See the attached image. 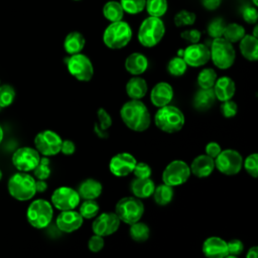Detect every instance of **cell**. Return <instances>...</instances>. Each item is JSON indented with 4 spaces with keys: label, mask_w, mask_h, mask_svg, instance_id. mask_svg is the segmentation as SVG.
Wrapping results in <instances>:
<instances>
[{
    "label": "cell",
    "mask_w": 258,
    "mask_h": 258,
    "mask_svg": "<svg viewBox=\"0 0 258 258\" xmlns=\"http://www.w3.org/2000/svg\"><path fill=\"white\" fill-rule=\"evenodd\" d=\"M120 116L124 124L132 131L143 132L151 123L150 113L143 102L131 99L120 110Z\"/></svg>",
    "instance_id": "cell-1"
},
{
    "label": "cell",
    "mask_w": 258,
    "mask_h": 258,
    "mask_svg": "<svg viewBox=\"0 0 258 258\" xmlns=\"http://www.w3.org/2000/svg\"><path fill=\"white\" fill-rule=\"evenodd\" d=\"M7 188L13 199L20 202L29 201L36 194L35 178L28 172H16L8 179Z\"/></svg>",
    "instance_id": "cell-2"
},
{
    "label": "cell",
    "mask_w": 258,
    "mask_h": 258,
    "mask_svg": "<svg viewBox=\"0 0 258 258\" xmlns=\"http://www.w3.org/2000/svg\"><path fill=\"white\" fill-rule=\"evenodd\" d=\"M154 123L165 133H176L184 125V115L180 109L172 105L160 107L154 116Z\"/></svg>",
    "instance_id": "cell-3"
},
{
    "label": "cell",
    "mask_w": 258,
    "mask_h": 258,
    "mask_svg": "<svg viewBox=\"0 0 258 258\" xmlns=\"http://www.w3.org/2000/svg\"><path fill=\"white\" fill-rule=\"evenodd\" d=\"M165 34V25L159 17L148 16L140 24L138 29V41L145 47L157 45Z\"/></svg>",
    "instance_id": "cell-4"
},
{
    "label": "cell",
    "mask_w": 258,
    "mask_h": 258,
    "mask_svg": "<svg viewBox=\"0 0 258 258\" xmlns=\"http://www.w3.org/2000/svg\"><path fill=\"white\" fill-rule=\"evenodd\" d=\"M132 38L131 26L123 20L110 22L103 32V42L111 49L125 47Z\"/></svg>",
    "instance_id": "cell-5"
},
{
    "label": "cell",
    "mask_w": 258,
    "mask_h": 258,
    "mask_svg": "<svg viewBox=\"0 0 258 258\" xmlns=\"http://www.w3.org/2000/svg\"><path fill=\"white\" fill-rule=\"evenodd\" d=\"M210 55L213 63L218 69L227 70L233 66L236 58V51L233 43L224 37H217L211 43Z\"/></svg>",
    "instance_id": "cell-6"
},
{
    "label": "cell",
    "mask_w": 258,
    "mask_h": 258,
    "mask_svg": "<svg viewBox=\"0 0 258 258\" xmlns=\"http://www.w3.org/2000/svg\"><path fill=\"white\" fill-rule=\"evenodd\" d=\"M52 217V205L43 199H37L31 202L26 211L27 221L35 229L46 228L50 224Z\"/></svg>",
    "instance_id": "cell-7"
},
{
    "label": "cell",
    "mask_w": 258,
    "mask_h": 258,
    "mask_svg": "<svg viewBox=\"0 0 258 258\" xmlns=\"http://www.w3.org/2000/svg\"><path fill=\"white\" fill-rule=\"evenodd\" d=\"M115 214L125 224L131 225L140 221L144 214V205L136 197H125L119 200L115 207Z\"/></svg>",
    "instance_id": "cell-8"
},
{
    "label": "cell",
    "mask_w": 258,
    "mask_h": 258,
    "mask_svg": "<svg viewBox=\"0 0 258 258\" xmlns=\"http://www.w3.org/2000/svg\"><path fill=\"white\" fill-rule=\"evenodd\" d=\"M69 73L78 81L89 82L94 75V68L91 59L79 52L64 58Z\"/></svg>",
    "instance_id": "cell-9"
},
{
    "label": "cell",
    "mask_w": 258,
    "mask_h": 258,
    "mask_svg": "<svg viewBox=\"0 0 258 258\" xmlns=\"http://www.w3.org/2000/svg\"><path fill=\"white\" fill-rule=\"evenodd\" d=\"M215 167L226 175H234L240 172L243 165L242 155L234 149H225L214 159Z\"/></svg>",
    "instance_id": "cell-10"
},
{
    "label": "cell",
    "mask_w": 258,
    "mask_h": 258,
    "mask_svg": "<svg viewBox=\"0 0 258 258\" xmlns=\"http://www.w3.org/2000/svg\"><path fill=\"white\" fill-rule=\"evenodd\" d=\"M62 139L52 130H43L34 137V146L39 154L43 156H53L59 153Z\"/></svg>",
    "instance_id": "cell-11"
},
{
    "label": "cell",
    "mask_w": 258,
    "mask_h": 258,
    "mask_svg": "<svg viewBox=\"0 0 258 258\" xmlns=\"http://www.w3.org/2000/svg\"><path fill=\"white\" fill-rule=\"evenodd\" d=\"M189 166L180 159L169 162L162 172L163 183L170 186H177L184 183L190 176Z\"/></svg>",
    "instance_id": "cell-12"
},
{
    "label": "cell",
    "mask_w": 258,
    "mask_h": 258,
    "mask_svg": "<svg viewBox=\"0 0 258 258\" xmlns=\"http://www.w3.org/2000/svg\"><path fill=\"white\" fill-rule=\"evenodd\" d=\"M40 160L39 152L32 147L23 146L16 149L12 155V163L16 169L23 172L32 171Z\"/></svg>",
    "instance_id": "cell-13"
},
{
    "label": "cell",
    "mask_w": 258,
    "mask_h": 258,
    "mask_svg": "<svg viewBox=\"0 0 258 258\" xmlns=\"http://www.w3.org/2000/svg\"><path fill=\"white\" fill-rule=\"evenodd\" d=\"M78 191L69 186H59L51 195V205L59 211L74 210L80 205Z\"/></svg>",
    "instance_id": "cell-14"
},
{
    "label": "cell",
    "mask_w": 258,
    "mask_h": 258,
    "mask_svg": "<svg viewBox=\"0 0 258 258\" xmlns=\"http://www.w3.org/2000/svg\"><path fill=\"white\" fill-rule=\"evenodd\" d=\"M181 57L184 59L187 66L199 68L206 64L211 59L210 48L200 42L190 43L183 49Z\"/></svg>",
    "instance_id": "cell-15"
},
{
    "label": "cell",
    "mask_w": 258,
    "mask_h": 258,
    "mask_svg": "<svg viewBox=\"0 0 258 258\" xmlns=\"http://www.w3.org/2000/svg\"><path fill=\"white\" fill-rule=\"evenodd\" d=\"M136 162V158L131 153L120 152L111 158L109 162V169L115 176H126L133 171Z\"/></svg>",
    "instance_id": "cell-16"
},
{
    "label": "cell",
    "mask_w": 258,
    "mask_h": 258,
    "mask_svg": "<svg viewBox=\"0 0 258 258\" xmlns=\"http://www.w3.org/2000/svg\"><path fill=\"white\" fill-rule=\"evenodd\" d=\"M120 222L115 213H103L94 220L92 230L94 234L107 237L114 234L119 229Z\"/></svg>",
    "instance_id": "cell-17"
},
{
    "label": "cell",
    "mask_w": 258,
    "mask_h": 258,
    "mask_svg": "<svg viewBox=\"0 0 258 258\" xmlns=\"http://www.w3.org/2000/svg\"><path fill=\"white\" fill-rule=\"evenodd\" d=\"M84 218L81 214L74 210L60 211L56 217V228L63 233H73L80 229L83 225Z\"/></svg>",
    "instance_id": "cell-18"
},
{
    "label": "cell",
    "mask_w": 258,
    "mask_h": 258,
    "mask_svg": "<svg viewBox=\"0 0 258 258\" xmlns=\"http://www.w3.org/2000/svg\"><path fill=\"white\" fill-rule=\"evenodd\" d=\"M202 251L209 258H224L228 255L227 242L220 237L207 238L202 246Z\"/></svg>",
    "instance_id": "cell-19"
},
{
    "label": "cell",
    "mask_w": 258,
    "mask_h": 258,
    "mask_svg": "<svg viewBox=\"0 0 258 258\" xmlns=\"http://www.w3.org/2000/svg\"><path fill=\"white\" fill-rule=\"evenodd\" d=\"M173 98V89L172 87L165 82L157 83L150 92V101L157 107H163L171 102Z\"/></svg>",
    "instance_id": "cell-20"
},
{
    "label": "cell",
    "mask_w": 258,
    "mask_h": 258,
    "mask_svg": "<svg viewBox=\"0 0 258 258\" xmlns=\"http://www.w3.org/2000/svg\"><path fill=\"white\" fill-rule=\"evenodd\" d=\"M189 169L190 173H192L195 176L199 178L207 177L215 169L214 158L210 157L207 154H201L192 160Z\"/></svg>",
    "instance_id": "cell-21"
},
{
    "label": "cell",
    "mask_w": 258,
    "mask_h": 258,
    "mask_svg": "<svg viewBox=\"0 0 258 258\" xmlns=\"http://www.w3.org/2000/svg\"><path fill=\"white\" fill-rule=\"evenodd\" d=\"M213 91L215 93L216 99L221 102L230 100L234 97L236 92V85L235 82L229 77H221L216 80Z\"/></svg>",
    "instance_id": "cell-22"
},
{
    "label": "cell",
    "mask_w": 258,
    "mask_h": 258,
    "mask_svg": "<svg viewBox=\"0 0 258 258\" xmlns=\"http://www.w3.org/2000/svg\"><path fill=\"white\" fill-rule=\"evenodd\" d=\"M148 68V59L141 52H133L125 59L126 71L133 76H140Z\"/></svg>",
    "instance_id": "cell-23"
},
{
    "label": "cell",
    "mask_w": 258,
    "mask_h": 258,
    "mask_svg": "<svg viewBox=\"0 0 258 258\" xmlns=\"http://www.w3.org/2000/svg\"><path fill=\"white\" fill-rule=\"evenodd\" d=\"M154 188V181L150 177H135L130 184L132 194L138 199H146L151 197Z\"/></svg>",
    "instance_id": "cell-24"
},
{
    "label": "cell",
    "mask_w": 258,
    "mask_h": 258,
    "mask_svg": "<svg viewBox=\"0 0 258 258\" xmlns=\"http://www.w3.org/2000/svg\"><path fill=\"white\" fill-rule=\"evenodd\" d=\"M102 190L103 186L99 180L94 178H87L80 183L77 191L80 198L84 200H96L101 196Z\"/></svg>",
    "instance_id": "cell-25"
},
{
    "label": "cell",
    "mask_w": 258,
    "mask_h": 258,
    "mask_svg": "<svg viewBox=\"0 0 258 258\" xmlns=\"http://www.w3.org/2000/svg\"><path fill=\"white\" fill-rule=\"evenodd\" d=\"M239 48L242 55L250 60L258 59V38L252 34H245L239 41Z\"/></svg>",
    "instance_id": "cell-26"
},
{
    "label": "cell",
    "mask_w": 258,
    "mask_h": 258,
    "mask_svg": "<svg viewBox=\"0 0 258 258\" xmlns=\"http://www.w3.org/2000/svg\"><path fill=\"white\" fill-rule=\"evenodd\" d=\"M147 83L144 79L140 78L139 76H134L131 78L125 87L126 94L130 99L134 100H141L147 93Z\"/></svg>",
    "instance_id": "cell-27"
},
{
    "label": "cell",
    "mask_w": 258,
    "mask_h": 258,
    "mask_svg": "<svg viewBox=\"0 0 258 258\" xmlns=\"http://www.w3.org/2000/svg\"><path fill=\"white\" fill-rule=\"evenodd\" d=\"M216 101V96L213 88L200 89L194 97V107L198 111H207L213 107Z\"/></svg>",
    "instance_id": "cell-28"
},
{
    "label": "cell",
    "mask_w": 258,
    "mask_h": 258,
    "mask_svg": "<svg viewBox=\"0 0 258 258\" xmlns=\"http://www.w3.org/2000/svg\"><path fill=\"white\" fill-rule=\"evenodd\" d=\"M86 44L84 35L79 31H71L67 34L63 40V48L67 53L76 54L83 50Z\"/></svg>",
    "instance_id": "cell-29"
},
{
    "label": "cell",
    "mask_w": 258,
    "mask_h": 258,
    "mask_svg": "<svg viewBox=\"0 0 258 258\" xmlns=\"http://www.w3.org/2000/svg\"><path fill=\"white\" fill-rule=\"evenodd\" d=\"M98 123L94 124L95 134L102 139L108 138V129L112 126V118L104 108H99L97 111Z\"/></svg>",
    "instance_id": "cell-30"
},
{
    "label": "cell",
    "mask_w": 258,
    "mask_h": 258,
    "mask_svg": "<svg viewBox=\"0 0 258 258\" xmlns=\"http://www.w3.org/2000/svg\"><path fill=\"white\" fill-rule=\"evenodd\" d=\"M103 16L109 21V22H115L122 20L124 16V10L120 4V2L115 0L107 1L103 8H102Z\"/></svg>",
    "instance_id": "cell-31"
},
{
    "label": "cell",
    "mask_w": 258,
    "mask_h": 258,
    "mask_svg": "<svg viewBox=\"0 0 258 258\" xmlns=\"http://www.w3.org/2000/svg\"><path fill=\"white\" fill-rule=\"evenodd\" d=\"M152 196L157 205L166 206L172 201L173 187L170 185H167L165 183L159 184V185L155 186Z\"/></svg>",
    "instance_id": "cell-32"
},
{
    "label": "cell",
    "mask_w": 258,
    "mask_h": 258,
    "mask_svg": "<svg viewBox=\"0 0 258 258\" xmlns=\"http://www.w3.org/2000/svg\"><path fill=\"white\" fill-rule=\"evenodd\" d=\"M129 235L132 240L138 243H142L148 240L150 235V230L145 223L137 221L130 225Z\"/></svg>",
    "instance_id": "cell-33"
},
{
    "label": "cell",
    "mask_w": 258,
    "mask_h": 258,
    "mask_svg": "<svg viewBox=\"0 0 258 258\" xmlns=\"http://www.w3.org/2000/svg\"><path fill=\"white\" fill-rule=\"evenodd\" d=\"M246 34L245 28L238 23H229L226 24L222 37L228 40L231 43L240 41V39Z\"/></svg>",
    "instance_id": "cell-34"
},
{
    "label": "cell",
    "mask_w": 258,
    "mask_h": 258,
    "mask_svg": "<svg viewBox=\"0 0 258 258\" xmlns=\"http://www.w3.org/2000/svg\"><path fill=\"white\" fill-rule=\"evenodd\" d=\"M145 9L149 16L160 18L166 13L168 9V3L167 0H146Z\"/></svg>",
    "instance_id": "cell-35"
},
{
    "label": "cell",
    "mask_w": 258,
    "mask_h": 258,
    "mask_svg": "<svg viewBox=\"0 0 258 258\" xmlns=\"http://www.w3.org/2000/svg\"><path fill=\"white\" fill-rule=\"evenodd\" d=\"M216 80H217V74H216L215 70H213L211 68L202 70L200 72V74L198 75V79H197L198 85L202 89L213 88Z\"/></svg>",
    "instance_id": "cell-36"
},
{
    "label": "cell",
    "mask_w": 258,
    "mask_h": 258,
    "mask_svg": "<svg viewBox=\"0 0 258 258\" xmlns=\"http://www.w3.org/2000/svg\"><path fill=\"white\" fill-rule=\"evenodd\" d=\"M167 72L169 75L173 76V77H180L182 76L186 69H187V64L185 63L184 59L181 56H174L172 57L168 63H167Z\"/></svg>",
    "instance_id": "cell-37"
},
{
    "label": "cell",
    "mask_w": 258,
    "mask_h": 258,
    "mask_svg": "<svg viewBox=\"0 0 258 258\" xmlns=\"http://www.w3.org/2000/svg\"><path fill=\"white\" fill-rule=\"evenodd\" d=\"M15 90L9 84L0 85V108L11 106L15 100Z\"/></svg>",
    "instance_id": "cell-38"
},
{
    "label": "cell",
    "mask_w": 258,
    "mask_h": 258,
    "mask_svg": "<svg viewBox=\"0 0 258 258\" xmlns=\"http://www.w3.org/2000/svg\"><path fill=\"white\" fill-rule=\"evenodd\" d=\"M196 19H197L196 13H194L189 10L182 9L174 15L173 22H174L175 26H177V27L190 26L196 22Z\"/></svg>",
    "instance_id": "cell-39"
},
{
    "label": "cell",
    "mask_w": 258,
    "mask_h": 258,
    "mask_svg": "<svg viewBox=\"0 0 258 258\" xmlns=\"http://www.w3.org/2000/svg\"><path fill=\"white\" fill-rule=\"evenodd\" d=\"M79 210V213L84 219H93L98 215L100 207L95 200H85Z\"/></svg>",
    "instance_id": "cell-40"
},
{
    "label": "cell",
    "mask_w": 258,
    "mask_h": 258,
    "mask_svg": "<svg viewBox=\"0 0 258 258\" xmlns=\"http://www.w3.org/2000/svg\"><path fill=\"white\" fill-rule=\"evenodd\" d=\"M124 12L130 15L141 13L145 9L146 0H120Z\"/></svg>",
    "instance_id": "cell-41"
},
{
    "label": "cell",
    "mask_w": 258,
    "mask_h": 258,
    "mask_svg": "<svg viewBox=\"0 0 258 258\" xmlns=\"http://www.w3.org/2000/svg\"><path fill=\"white\" fill-rule=\"evenodd\" d=\"M34 176L37 179H47L50 175V167H49V159L47 156L40 157L38 164L32 170Z\"/></svg>",
    "instance_id": "cell-42"
},
{
    "label": "cell",
    "mask_w": 258,
    "mask_h": 258,
    "mask_svg": "<svg viewBox=\"0 0 258 258\" xmlns=\"http://www.w3.org/2000/svg\"><path fill=\"white\" fill-rule=\"evenodd\" d=\"M226 23L224 21L223 18L218 17L213 19L207 26V32L208 34L213 37V38H217V37H222L224 29H225Z\"/></svg>",
    "instance_id": "cell-43"
},
{
    "label": "cell",
    "mask_w": 258,
    "mask_h": 258,
    "mask_svg": "<svg viewBox=\"0 0 258 258\" xmlns=\"http://www.w3.org/2000/svg\"><path fill=\"white\" fill-rule=\"evenodd\" d=\"M245 170L254 178L258 176V154L252 153L243 160Z\"/></svg>",
    "instance_id": "cell-44"
},
{
    "label": "cell",
    "mask_w": 258,
    "mask_h": 258,
    "mask_svg": "<svg viewBox=\"0 0 258 258\" xmlns=\"http://www.w3.org/2000/svg\"><path fill=\"white\" fill-rule=\"evenodd\" d=\"M220 109H221L222 115L225 118H232V117H234L237 114L238 106H237V104L234 101H232L230 99V100L222 102V105H221Z\"/></svg>",
    "instance_id": "cell-45"
},
{
    "label": "cell",
    "mask_w": 258,
    "mask_h": 258,
    "mask_svg": "<svg viewBox=\"0 0 258 258\" xmlns=\"http://www.w3.org/2000/svg\"><path fill=\"white\" fill-rule=\"evenodd\" d=\"M227 248H228V255L227 257H236L240 255L244 250V245L242 241L238 239H233L227 242Z\"/></svg>",
    "instance_id": "cell-46"
},
{
    "label": "cell",
    "mask_w": 258,
    "mask_h": 258,
    "mask_svg": "<svg viewBox=\"0 0 258 258\" xmlns=\"http://www.w3.org/2000/svg\"><path fill=\"white\" fill-rule=\"evenodd\" d=\"M242 17L249 24H256L258 14L256 6L247 5L242 9Z\"/></svg>",
    "instance_id": "cell-47"
},
{
    "label": "cell",
    "mask_w": 258,
    "mask_h": 258,
    "mask_svg": "<svg viewBox=\"0 0 258 258\" xmlns=\"http://www.w3.org/2000/svg\"><path fill=\"white\" fill-rule=\"evenodd\" d=\"M104 237L94 234L88 241V248L93 253H98L104 248Z\"/></svg>",
    "instance_id": "cell-48"
},
{
    "label": "cell",
    "mask_w": 258,
    "mask_h": 258,
    "mask_svg": "<svg viewBox=\"0 0 258 258\" xmlns=\"http://www.w3.org/2000/svg\"><path fill=\"white\" fill-rule=\"evenodd\" d=\"M135 177H150L151 175V167L145 162H136L134 169L132 171Z\"/></svg>",
    "instance_id": "cell-49"
},
{
    "label": "cell",
    "mask_w": 258,
    "mask_h": 258,
    "mask_svg": "<svg viewBox=\"0 0 258 258\" xmlns=\"http://www.w3.org/2000/svg\"><path fill=\"white\" fill-rule=\"evenodd\" d=\"M202 33L199 29H186L180 33V37L189 43H197L200 41Z\"/></svg>",
    "instance_id": "cell-50"
},
{
    "label": "cell",
    "mask_w": 258,
    "mask_h": 258,
    "mask_svg": "<svg viewBox=\"0 0 258 258\" xmlns=\"http://www.w3.org/2000/svg\"><path fill=\"white\" fill-rule=\"evenodd\" d=\"M221 146H220V144L219 143H217V142H214V141H212V142H209L207 145H206V148H205V151H206V154L207 155H209L210 157H212V158H216L217 157V155L221 152Z\"/></svg>",
    "instance_id": "cell-51"
},
{
    "label": "cell",
    "mask_w": 258,
    "mask_h": 258,
    "mask_svg": "<svg viewBox=\"0 0 258 258\" xmlns=\"http://www.w3.org/2000/svg\"><path fill=\"white\" fill-rule=\"evenodd\" d=\"M76 151V145L72 140H62L60 151L64 155H72Z\"/></svg>",
    "instance_id": "cell-52"
},
{
    "label": "cell",
    "mask_w": 258,
    "mask_h": 258,
    "mask_svg": "<svg viewBox=\"0 0 258 258\" xmlns=\"http://www.w3.org/2000/svg\"><path fill=\"white\" fill-rule=\"evenodd\" d=\"M223 0H202L203 6L207 10H216L220 7Z\"/></svg>",
    "instance_id": "cell-53"
},
{
    "label": "cell",
    "mask_w": 258,
    "mask_h": 258,
    "mask_svg": "<svg viewBox=\"0 0 258 258\" xmlns=\"http://www.w3.org/2000/svg\"><path fill=\"white\" fill-rule=\"evenodd\" d=\"M35 189L38 192H43L47 189V183L45 179H35Z\"/></svg>",
    "instance_id": "cell-54"
},
{
    "label": "cell",
    "mask_w": 258,
    "mask_h": 258,
    "mask_svg": "<svg viewBox=\"0 0 258 258\" xmlns=\"http://www.w3.org/2000/svg\"><path fill=\"white\" fill-rule=\"evenodd\" d=\"M257 256H258V247H256V246L251 247L248 250L247 255H246L247 258H257Z\"/></svg>",
    "instance_id": "cell-55"
},
{
    "label": "cell",
    "mask_w": 258,
    "mask_h": 258,
    "mask_svg": "<svg viewBox=\"0 0 258 258\" xmlns=\"http://www.w3.org/2000/svg\"><path fill=\"white\" fill-rule=\"evenodd\" d=\"M3 137H4V130H3L2 126L0 125V144H1L2 140H3Z\"/></svg>",
    "instance_id": "cell-56"
},
{
    "label": "cell",
    "mask_w": 258,
    "mask_h": 258,
    "mask_svg": "<svg viewBox=\"0 0 258 258\" xmlns=\"http://www.w3.org/2000/svg\"><path fill=\"white\" fill-rule=\"evenodd\" d=\"M257 28H258L257 25H255V26H254V30H253V34H252V35L255 36V37H257Z\"/></svg>",
    "instance_id": "cell-57"
},
{
    "label": "cell",
    "mask_w": 258,
    "mask_h": 258,
    "mask_svg": "<svg viewBox=\"0 0 258 258\" xmlns=\"http://www.w3.org/2000/svg\"><path fill=\"white\" fill-rule=\"evenodd\" d=\"M252 2H253V4H254V6H257V5H258V0H252Z\"/></svg>",
    "instance_id": "cell-58"
},
{
    "label": "cell",
    "mask_w": 258,
    "mask_h": 258,
    "mask_svg": "<svg viewBox=\"0 0 258 258\" xmlns=\"http://www.w3.org/2000/svg\"><path fill=\"white\" fill-rule=\"evenodd\" d=\"M2 176H3V174H2V171H1V169H0V180L2 179Z\"/></svg>",
    "instance_id": "cell-59"
},
{
    "label": "cell",
    "mask_w": 258,
    "mask_h": 258,
    "mask_svg": "<svg viewBox=\"0 0 258 258\" xmlns=\"http://www.w3.org/2000/svg\"><path fill=\"white\" fill-rule=\"evenodd\" d=\"M73 1H81V0H73Z\"/></svg>",
    "instance_id": "cell-60"
},
{
    "label": "cell",
    "mask_w": 258,
    "mask_h": 258,
    "mask_svg": "<svg viewBox=\"0 0 258 258\" xmlns=\"http://www.w3.org/2000/svg\"><path fill=\"white\" fill-rule=\"evenodd\" d=\"M0 85H1V81H0Z\"/></svg>",
    "instance_id": "cell-61"
}]
</instances>
